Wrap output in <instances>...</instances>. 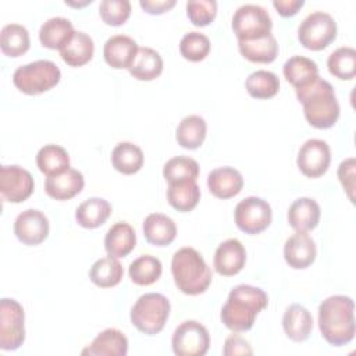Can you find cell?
Here are the masks:
<instances>
[{
	"label": "cell",
	"mask_w": 356,
	"mask_h": 356,
	"mask_svg": "<svg viewBox=\"0 0 356 356\" xmlns=\"http://www.w3.org/2000/svg\"><path fill=\"white\" fill-rule=\"evenodd\" d=\"M318 328L332 346H342L355 338V303L345 295L325 298L318 306Z\"/></svg>",
	"instance_id": "6da1fadb"
},
{
	"label": "cell",
	"mask_w": 356,
	"mask_h": 356,
	"mask_svg": "<svg viewBox=\"0 0 356 356\" xmlns=\"http://www.w3.org/2000/svg\"><path fill=\"white\" fill-rule=\"evenodd\" d=\"M267 305L268 296L263 289L241 284L231 289L220 317L222 324L234 332L249 331L254 324L256 316Z\"/></svg>",
	"instance_id": "7a4b0ae2"
},
{
	"label": "cell",
	"mask_w": 356,
	"mask_h": 356,
	"mask_svg": "<svg viewBox=\"0 0 356 356\" xmlns=\"http://www.w3.org/2000/svg\"><path fill=\"white\" fill-rule=\"evenodd\" d=\"M298 100L303 106L306 121L318 129L331 128L339 118V104L332 85L316 78L303 88L295 89Z\"/></svg>",
	"instance_id": "3957f363"
},
{
	"label": "cell",
	"mask_w": 356,
	"mask_h": 356,
	"mask_svg": "<svg viewBox=\"0 0 356 356\" xmlns=\"http://www.w3.org/2000/svg\"><path fill=\"white\" fill-rule=\"evenodd\" d=\"M171 273L177 288L185 295H200L211 282V270L202 254L189 246L178 249L171 259Z\"/></svg>",
	"instance_id": "277c9868"
},
{
	"label": "cell",
	"mask_w": 356,
	"mask_h": 356,
	"mask_svg": "<svg viewBox=\"0 0 356 356\" xmlns=\"http://www.w3.org/2000/svg\"><path fill=\"white\" fill-rule=\"evenodd\" d=\"M170 300L157 292H149L138 298L131 309V323L132 325L146 334H159L170 316Z\"/></svg>",
	"instance_id": "5b68a950"
},
{
	"label": "cell",
	"mask_w": 356,
	"mask_h": 356,
	"mask_svg": "<svg viewBox=\"0 0 356 356\" xmlns=\"http://www.w3.org/2000/svg\"><path fill=\"white\" fill-rule=\"evenodd\" d=\"M61 78V71L50 60H38L18 67L14 71L13 82L25 95H40L54 88Z\"/></svg>",
	"instance_id": "8992f818"
},
{
	"label": "cell",
	"mask_w": 356,
	"mask_h": 356,
	"mask_svg": "<svg viewBox=\"0 0 356 356\" xmlns=\"http://www.w3.org/2000/svg\"><path fill=\"white\" fill-rule=\"evenodd\" d=\"M337 38V22L324 11L309 14L298 28V39L300 44L309 50H323Z\"/></svg>",
	"instance_id": "52a82bcc"
},
{
	"label": "cell",
	"mask_w": 356,
	"mask_h": 356,
	"mask_svg": "<svg viewBox=\"0 0 356 356\" xmlns=\"http://www.w3.org/2000/svg\"><path fill=\"white\" fill-rule=\"evenodd\" d=\"M231 26L238 40H253L271 33L273 21L264 7L243 4L234 13Z\"/></svg>",
	"instance_id": "ba28073f"
},
{
	"label": "cell",
	"mask_w": 356,
	"mask_h": 356,
	"mask_svg": "<svg viewBox=\"0 0 356 356\" xmlns=\"http://www.w3.org/2000/svg\"><path fill=\"white\" fill-rule=\"evenodd\" d=\"M25 313L15 299L0 302V349L15 350L25 341Z\"/></svg>",
	"instance_id": "9c48e42d"
},
{
	"label": "cell",
	"mask_w": 356,
	"mask_h": 356,
	"mask_svg": "<svg viewBox=\"0 0 356 356\" xmlns=\"http://www.w3.org/2000/svg\"><path fill=\"white\" fill-rule=\"evenodd\" d=\"M171 345L177 356H203L209 350L210 335L199 321L186 320L175 328Z\"/></svg>",
	"instance_id": "30bf717a"
},
{
	"label": "cell",
	"mask_w": 356,
	"mask_h": 356,
	"mask_svg": "<svg viewBox=\"0 0 356 356\" xmlns=\"http://www.w3.org/2000/svg\"><path fill=\"white\" fill-rule=\"evenodd\" d=\"M236 227L249 235H256L264 231L273 218L271 206L261 197L249 196L242 199L234 211Z\"/></svg>",
	"instance_id": "8fae6325"
},
{
	"label": "cell",
	"mask_w": 356,
	"mask_h": 356,
	"mask_svg": "<svg viewBox=\"0 0 356 356\" xmlns=\"http://www.w3.org/2000/svg\"><path fill=\"white\" fill-rule=\"evenodd\" d=\"M35 184L31 172L19 165L0 167V196L4 202L21 203L33 192Z\"/></svg>",
	"instance_id": "7c38bea8"
},
{
	"label": "cell",
	"mask_w": 356,
	"mask_h": 356,
	"mask_svg": "<svg viewBox=\"0 0 356 356\" xmlns=\"http://www.w3.org/2000/svg\"><path fill=\"white\" fill-rule=\"evenodd\" d=\"M331 163V150L323 139H307L299 149L296 164L300 172L309 178L325 174Z\"/></svg>",
	"instance_id": "4fadbf2b"
},
{
	"label": "cell",
	"mask_w": 356,
	"mask_h": 356,
	"mask_svg": "<svg viewBox=\"0 0 356 356\" xmlns=\"http://www.w3.org/2000/svg\"><path fill=\"white\" fill-rule=\"evenodd\" d=\"M49 220L36 209H26L14 221V234L24 245L35 246L42 243L49 235Z\"/></svg>",
	"instance_id": "5bb4252c"
},
{
	"label": "cell",
	"mask_w": 356,
	"mask_h": 356,
	"mask_svg": "<svg viewBox=\"0 0 356 356\" xmlns=\"http://www.w3.org/2000/svg\"><path fill=\"white\" fill-rule=\"evenodd\" d=\"M316 254V242L306 232H295L285 241L284 257L289 267L295 270L307 268L314 263Z\"/></svg>",
	"instance_id": "9a60e30c"
},
{
	"label": "cell",
	"mask_w": 356,
	"mask_h": 356,
	"mask_svg": "<svg viewBox=\"0 0 356 356\" xmlns=\"http://www.w3.org/2000/svg\"><path fill=\"white\" fill-rule=\"evenodd\" d=\"M214 268L220 275L231 277L238 274L246 263V250L241 241L229 238L218 245L214 253Z\"/></svg>",
	"instance_id": "2e32d148"
},
{
	"label": "cell",
	"mask_w": 356,
	"mask_h": 356,
	"mask_svg": "<svg viewBox=\"0 0 356 356\" xmlns=\"http://www.w3.org/2000/svg\"><path fill=\"white\" fill-rule=\"evenodd\" d=\"M207 186L213 196L218 199H231L242 191L243 178L234 167H217L209 172Z\"/></svg>",
	"instance_id": "e0dca14e"
},
{
	"label": "cell",
	"mask_w": 356,
	"mask_h": 356,
	"mask_svg": "<svg viewBox=\"0 0 356 356\" xmlns=\"http://www.w3.org/2000/svg\"><path fill=\"white\" fill-rule=\"evenodd\" d=\"M85 185V179L81 171L68 168L61 174L47 177L44 181L46 193L56 200H68L76 196Z\"/></svg>",
	"instance_id": "ac0fdd59"
},
{
	"label": "cell",
	"mask_w": 356,
	"mask_h": 356,
	"mask_svg": "<svg viewBox=\"0 0 356 356\" xmlns=\"http://www.w3.org/2000/svg\"><path fill=\"white\" fill-rule=\"evenodd\" d=\"M136 42L127 35H114L108 38L103 46V56L106 63L115 68H129L136 53H138Z\"/></svg>",
	"instance_id": "d6986e66"
},
{
	"label": "cell",
	"mask_w": 356,
	"mask_h": 356,
	"mask_svg": "<svg viewBox=\"0 0 356 356\" xmlns=\"http://www.w3.org/2000/svg\"><path fill=\"white\" fill-rule=\"evenodd\" d=\"M128 353V338L117 328H106L96 335L82 355L89 356H125Z\"/></svg>",
	"instance_id": "ffe728a7"
},
{
	"label": "cell",
	"mask_w": 356,
	"mask_h": 356,
	"mask_svg": "<svg viewBox=\"0 0 356 356\" xmlns=\"http://www.w3.org/2000/svg\"><path fill=\"white\" fill-rule=\"evenodd\" d=\"M282 327L291 341L303 342L312 334L313 316L305 306L299 303H292L284 312Z\"/></svg>",
	"instance_id": "44dd1931"
},
{
	"label": "cell",
	"mask_w": 356,
	"mask_h": 356,
	"mask_svg": "<svg viewBox=\"0 0 356 356\" xmlns=\"http://www.w3.org/2000/svg\"><path fill=\"white\" fill-rule=\"evenodd\" d=\"M320 206L312 197H298L288 209V222L296 232H307L320 221Z\"/></svg>",
	"instance_id": "7402d4cb"
},
{
	"label": "cell",
	"mask_w": 356,
	"mask_h": 356,
	"mask_svg": "<svg viewBox=\"0 0 356 356\" xmlns=\"http://www.w3.org/2000/svg\"><path fill=\"white\" fill-rule=\"evenodd\" d=\"M136 245L135 229L125 221L113 224L104 236V249L108 256L120 259L128 256Z\"/></svg>",
	"instance_id": "603a6c76"
},
{
	"label": "cell",
	"mask_w": 356,
	"mask_h": 356,
	"mask_svg": "<svg viewBox=\"0 0 356 356\" xmlns=\"http://www.w3.org/2000/svg\"><path fill=\"white\" fill-rule=\"evenodd\" d=\"M146 241L154 246H167L177 236V225L172 218L161 213L149 214L142 224Z\"/></svg>",
	"instance_id": "cb8c5ba5"
},
{
	"label": "cell",
	"mask_w": 356,
	"mask_h": 356,
	"mask_svg": "<svg viewBox=\"0 0 356 356\" xmlns=\"http://www.w3.org/2000/svg\"><path fill=\"white\" fill-rule=\"evenodd\" d=\"M95 44L92 38L81 31H75L71 39L60 49V56L70 67H82L93 57Z\"/></svg>",
	"instance_id": "d4e9b609"
},
{
	"label": "cell",
	"mask_w": 356,
	"mask_h": 356,
	"mask_svg": "<svg viewBox=\"0 0 356 356\" xmlns=\"http://www.w3.org/2000/svg\"><path fill=\"white\" fill-rule=\"evenodd\" d=\"M72 22L64 17L47 19L39 29V40L43 47L60 50L74 35Z\"/></svg>",
	"instance_id": "484cf974"
},
{
	"label": "cell",
	"mask_w": 356,
	"mask_h": 356,
	"mask_svg": "<svg viewBox=\"0 0 356 356\" xmlns=\"http://www.w3.org/2000/svg\"><path fill=\"white\" fill-rule=\"evenodd\" d=\"M163 65L159 51L152 47H139L128 71L138 81H153L163 72Z\"/></svg>",
	"instance_id": "4316f807"
},
{
	"label": "cell",
	"mask_w": 356,
	"mask_h": 356,
	"mask_svg": "<svg viewBox=\"0 0 356 356\" xmlns=\"http://www.w3.org/2000/svg\"><path fill=\"white\" fill-rule=\"evenodd\" d=\"M285 79L295 88H303L316 78H318L317 64L305 56H292L282 67Z\"/></svg>",
	"instance_id": "83f0119b"
},
{
	"label": "cell",
	"mask_w": 356,
	"mask_h": 356,
	"mask_svg": "<svg viewBox=\"0 0 356 356\" xmlns=\"http://www.w3.org/2000/svg\"><path fill=\"white\" fill-rule=\"evenodd\" d=\"M238 47L241 54L252 63L268 64L278 54V43L271 33L253 40H238Z\"/></svg>",
	"instance_id": "f1b7e54d"
},
{
	"label": "cell",
	"mask_w": 356,
	"mask_h": 356,
	"mask_svg": "<svg viewBox=\"0 0 356 356\" xmlns=\"http://www.w3.org/2000/svg\"><path fill=\"white\" fill-rule=\"evenodd\" d=\"M111 214V204L103 197H89L83 200L75 211L76 222L83 228H97L106 222Z\"/></svg>",
	"instance_id": "f546056e"
},
{
	"label": "cell",
	"mask_w": 356,
	"mask_h": 356,
	"mask_svg": "<svg viewBox=\"0 0 356 356\" xmlns=\"http://www.w3.org/2000/svg\"><path fill=\"white\" fill-rule=\"evenodd\" d=\"M206 132H207V125L204 118L200 115L192 114L181 120L175 131V139L178 145L182 146L184 149L195 150L203 143L206 138Z\"/></svg>",
	"instance_id": "4dcf8cb0"
},
{
	"label": "cell",
	"mask_w": 356,
	"mask_h": 356,
	"mask_svg": "<svg viewBox=\"0 0 356 356\" xmlns=\"http://www.w3.org/2000/svg\"><path fill=\"white\" fill-rule=\"evenodd\" d=\"M111 164L121 174H135L143 165V152L132 142H120L111 152Z\"/></svg>",
	"instance_id": "1f68e13d"
},
{
	"label": "cell",
	"mask_w": 356,
	"mask_h": 356,
	"mask_svg": "<svg viewBox=\"0 0 356 356\" xmlns=\"http://www.w3.org/2000/svg\"><path fill=\"white\" fill-rule=\"evenodd\" d=\"M167 200L178 211H191L200 200V188L195 179L168 184Z\"/></svg>",
	"instance_id": "d6a6232c"
},
{
	"label": "cell",
	"mask_w": 356,
	"mask_h": 356,
	"mask_svg": "<svg viewBox=\"0 0 356 356\" xmlns=\"http://www.w3.org/2000/svg\"><path fill=\"white\" fill-rule=\"evenodd\" d=\"M36 165L47 177L57 175L70 168V156L60 145H44L36 154Z\"/></svg>",
	"instance_id": "836d02e7"
},
{
	"label": "cell",
	"mask_w": 356,
	"mask_h": 356,
	"mask_svg": "<svg viewBox=\"0 0 356 356\" xmlns=\"http://www.w3.org/2000/svg\"><path fill=\"white\" fill-rule=\"evenodd\" d=\"M124 275L121 263L111 256L96 260L89 271L90 281L100 288H111L120 284Z\"/></svg>",
	"instance_id": "e575fe53"
},
{
	"label": "cell",
	"mask_w": 356,
	"mask_h": 356,
	"mask_svg": "<svg viewBox=\"0 0 356 356\" xmlns=\"http://www.w3.org/2000/svg\"><path fill=\"white\" fill-rule=\"evenodd\" d=\"M29 32L19 24H7L0 32V49L8 57H19L29 49Z\"/></svg>",
	"instance_id": "d590c367"
},
{
	"label": "cell",
	"mask_w": 356,
	"mask_h": 356,
	"mask_svg": "<svg viewBox=\"0 0 356 356\" xmlns=\"http://www.w3.org/2000/svg\"><path fill=\"white\" fill-rule=\"evenodd\" d=\"M163 271L161 261L152 254H142L135 259L128 268L129 278L134 284L147 286L154 284Z\"/></svg>",
	"instance_id": "8d00e7d4"
},
{
	"label": "cell",
	"mask_w": 356,
	"mask_h": 356,
	"mask_svg": "<svg viewBox=\"0 0 356 356\" xmlns=\"http://www.w3.org/2000/svg\"><path fill=\"white\" fill-rule=\"evenodd\" d=\"M331 75L342 81H350L356 75V50L353 47H339L334 50L327 60Z\"/></svg>",
	"instance_id": "74e56055"
},
{
	"label": "cell",
	"mask_w": 356,
	"mask_h": 356,
	"mask_svg": "<svg viewBox=\"0 0 356 356\" xmlns=\"http://www.w3.org/2000/svg\"><path fill=\"white\" fill-rule=\"evenodd\" d=\"M248 93L254 99H270L280 90L278 76L266 70H257L252 72L245 82Z\"/></svg>",
	"instance_id": "f35d334b"
},
{
	"label": "cell",
	"mask_w": 356,
	"mask_h": 356,
	"mask_svg": "<svg viewBox=\"0 0 356 356\" xmlns=\"http://www.w3.org/2000/svg\"><path fill=\"white\" fill-rule=\"evenodd\" d=\"M163 175L168 184L195 179L199 175V164L192 157L177 156L170 159L163 167Z\"/></svg>",
	"instance_id": "ab89813d"
},
{
	"label": "cell",
	"mask_w": 356,
	"mask_h": 356,
	"mask_svg": "<svg viewBox=\"0 0 356 356\" xmlns=\"http://www.w3.org/2000/svg\"><path fill=\"white\" fill-rule=\"evenodd\" d=\"M210 39L200 32H188L179 42L181 56L189 61L197 63L206 58L210 51Z\"/></svg>",
	"instance_id": "60d3db41"
},
{
	"label": "cell",
	"mask_w": 356,
	"mask_h": 356,
	"mask_svg": "<svg viewBox=\"0 0 356 356\" xmlns=\"http://www.w3.org/2000/svg\"><path fill=\"white\" fill-rule=\"evenodd\" d=\"M99 14L104 24L120 26L131 15V3L128 0H103L99 6Z\"/></svg>",
	"instance_id": "b9f144b4"
},
{
	"label": "cell",
	"mask_w": 356,
	"mask_h": 356,
	"mask_svg": "<svg viewBox=\"0 0 356 356\" xmlns=\"http://www.w3.org/2000/svg\"><path fill=\"white\" fill-rule=\"evenodd\" d=\"M186 14L191 22L196 26H206L216 18V0H189L186 3Z\"/></svg>",
	"instance_id": "7bdbcfd3"
},
{
	"label": "cell",
	"mask_w": 356,
	"mask_h": 356,
	"mask_svg": "<svg viewBox=\"0 0 356 356\" xmlns=\"http://www.w3.org/2000/svg\"><path fill=\"white\" fill-rule=\"evenodd\" d=\"M355 168H356V160L353 157L345 159L339 167H338V178L343 186V189L348 193V197L350 202H353V191H355Z\"/></svg>",
	"instance_id": "ee69618b"
},
{
	"label": "cell",
	"mask_w": 356,
	"mask_h": 356,
	"mask_svg": "<svg viewBox=\"0 0 356 356\" xmlns=\"http://www.w3.org/2000/svg\"><path fill=\"white\" fill-rule=\"evenodd\" d=\"M222 353L225 356H236V355H253V350L249 342L239 337L238 334H232L225 339Z\"/></svg>",
	"instance_id": "f6af8a7d"
},
{
	"label": "cell",
	"mask_w": 356,
	"mask_h": 356,
	"mask_svg": "<svg viewBox=\"0 0 356 356\" xmlns=\"http://www.w3.org/2000/svg\"><path fill=\"white\" fill-rule=\"evenodd\" d=\"M139 6L147 14H163L175 6V0H140Z\"/></svg>",
	"instance_id": "bcb514c9"
},
{
	"label": "cell",
	"mask_w": 356,
	"mask_h": 356,
	"mask_svg": "<svg viewBox=\"0 0 356 356\" xmlns=\"http://www.w3.org/2000/svg\"><path fill=\"white\" fill-rule=\"evenodd\" d=\"M305 4L303 0H274L273 6L282 17H292L295 15L299 8H302Z\"/></svg>",
	"instance_id": "7dc6e473"
}]
</instances>
